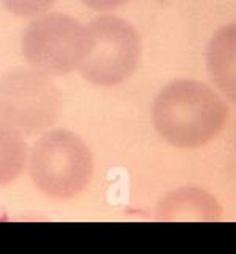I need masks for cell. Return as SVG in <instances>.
Masks as SVG:
<instances>
[{
    "label": "cell",
    "instance_id": "1",
    "mask_svg": "<svg viewBox=\"0 0 236 254\" xmlns=\"http://www.w3.org/2000/svg\"><path fill=\"white\" fill-rule=\"evenodd\" d=\"M228 115L224 99L196 79L171 81L157 94L152 105L157 133L179 149H196L211 143L224 130Z\"/></svg>",
    "mask_w": 236,
    "mask_h": 254
},
{
    "label": "cell",
    "instance_id": "2",
    "mask_svg": "<svg viewBox=\"0 0 236 254\" xmlns=\"http://www.w3.org/2000/svg\"><path fill=\"white\" fill-rule=\"evenodd\" d=\"M27 169L42 194L56 200H70L89 188L94 159L80 135L67 129H49L29 149Z\"/></svg>",
    "mask_w": 236,
    "mask_h": 254
},
{
    "label": "cell",
    "instance_id": "3",
    "mask_svg": "<svg viewBox=\"0 0 236 254\" xmlns=\"http://www.w3.org/2000/svg\"><path fill=\"white\" fill-rule=\"evenodd\" d=\"M22 56L34 70L59 76L80 70L91 48V34L65 13H43L30 21L21 40Z\"/></svg>",
    "mask_w": 236,
    "mask_h": 254
},
{
    "label": "cell",
    "instance_id": "4",
    "mask_svg": "<svg viewBox=\"0 0 236 254\" xmlns=\"http://www.w3.org/2000/svg\"><path fill=\"white\" fill-rule=\"evenodd\" d=\"M62 111V94L52 79L32 67L0 76V121L24 137L49 130Z\"/></svg>",
    "mask_w": 236,
    "mask_h": 254
},
{
    "label": "cell",
    "instance_id": "5",
    "mask_svg": "<svg viewBox=\"0 0 236 254\" xmlns=\"http://www.w3.org/2000/svg\"><path fill=\"white\" fill-rule=\"evenodd\" d=\"M91 48L80 71L97 86L121 84L135 73L141 61V37L127 19L103 14L88 24Z\"/></svg>",
    "mask_w": 236,
    "mask_h": 254
},
{
    "label": "cell",
    "instance_id": "6",
    "mask_svg": "<svg viewBox=\"0 0 236 254\" xmlns=\"http://www.w3.org/2000/svg\"><path fill=\"white\" fill-rule=\"evenodd\" d=\"M222 208L217 200L203 189H179L165 195L157 206L159 221H217Z\"/></svg>",
    "mask_w": 236,
    "mask_h": 254
},
{
    "label": "cell",
    "instance_id": "7",
    "mask_svg": "<svg viewBox=\"0 0 236 254\" xmlns=\"http://www.w3.org/2000/svg\"><path fill=\"white\" fill-rule=\"evenodd\" d=\"M29 146L24 135L0 121V186L11 185L27 169Z\"/></svg>",
    "mask_w": 236,
    "mask_h": 254
},
{
    "label": "cell",
    "instance_id": "8",
    "mask_svg": "<svg viewBox=\"0 0 236 254\" xmlns=\"http://www.w3.org/2000/svg\"><path fill=\"white\" fill-rule=\"evenodd\" d=\"M0 2L14 16L35 18V16L48 13V10L57 0H0Z\"/></svg>",
    "mask_w": 236,
    "mask_h": 254
},
{
    "label": "cell",
    "instance_id": "9",
    "mask_svg": "<svg viewBox=\"0 0 236 254\" xmlns=\"http://www.w3.org/2000/svg\"><path fill=\"white\" fill-rule=\"evenodd\" d=\"M80 2L97 11H111L119 8L121 5L127 3L129 0H80Z\"/></svg>",
    "mask_w": 236,
    "mask_h": 254
}]
</instances>
